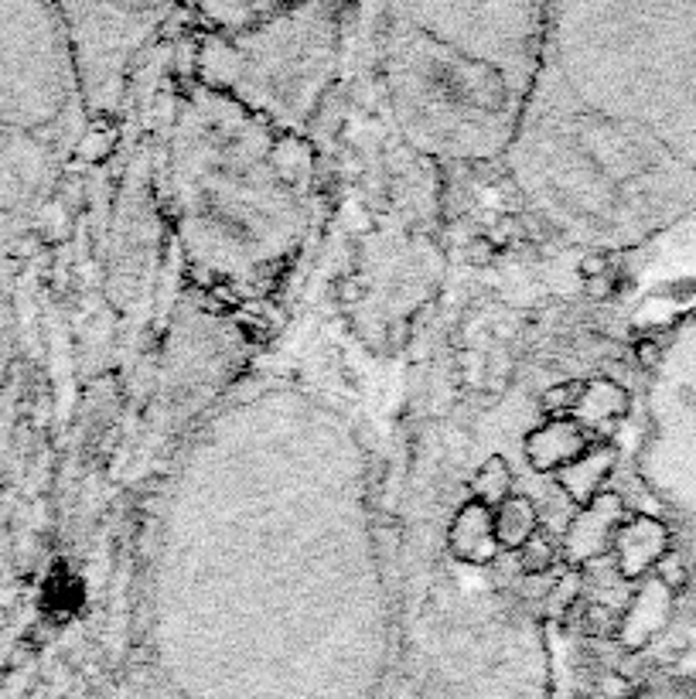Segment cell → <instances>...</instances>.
Here are the masks:
<instances>
[{"label":"cell","instance_id":"6da1fadb","mask_svg":"<svg viewBox=\"0 0 696 699\" xmlns=\"http://www.w3.org/2000/svg\"><path fill=\"white\" fill-rule=\"evenodd\" d=\"M389 28L386 76L400 123L434 151L488 157L516 140V82L495 65L437 38L400 7Z\"/></svg>","mask_w":696,"mask_h":699},{"label":"cell","instance_id":"7a4b0ae2","mask_svg":"<svg viewBox=\"0 0 696 699\" xmlns=\"http://www.w3.org/2000/svg\"><path fill=\"white\" fill-rule=\"evenodd\" d=\"M222 106V157L226 168H205L192 154L181 157L178 171L192 178V188L181 191L188 239L202 236L192 246L222 277H253L267 270L273 256L290 246L294 202L277 185L267 161L263 133L250 127L243 113L229 116Z\"/></svg>","mask_w":696,"mask_h":699},{"label":"cell","instance_id":"3957f363","mask_svg":"<svg viewBox=\"0 0 696 699\" xmlns=\"http://www.w3.org/2000/svg\"><path fill=\"white\" fill-rule=\"evenodd\" d=\"M226 69L212 72V86H236V99L250 110L277 120L301 123L311 113L314 96L325 86L331 62V24L321 7L277 14L267 24H250L226 45Z\"/></svg>","mask_w":696,"mask_h":699}]
</instances>
